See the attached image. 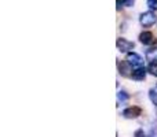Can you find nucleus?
<instances>
[{"instance_id": "obj_2", "label": "nucleus", "mask_w": 157, "mask_h": 137, "mask_svg": "<svg viewBox=\"0 0 157 137\" xmlns=\"http://www.w3.org/2000/svg\"><path fill=\"white\" fill-rule=\"evenodd\" d=\"M116 45H117V49H119L120 52H127V54H128V52H132L135 44H134L132 41L124 38V37H120V38H117Z\"/></svg>"}, {"instance_id": "obj_16", "label": "nucleus", "mask_w": 157, "mask_h": 137, "mask_svg": "<svg viewBox=\"0 0 157 137\" xmlns=\"http://www.w3.org/2000/svg\"><path fill=\"white\" fill-rule=\"evenodd\" d=\"M156 89H157V85H156Z\"/></svg>"}, {"instance_id": "obj_5", "label": "nucleus", "mask_w": 157, "mask_h": 137, "mask_svg": "<svg viewBox=\"0 0 157 137\" xmlns=\"http://www.w3.org/2000/svg\"><path fill=\"white\" fill-rule=\"evenodd\" d=\"M117 67H119V73L123 75V77H127V78H131V75H132V71L134 70H131L132 66L130 65V63L127 62V60H121V62L117 63Z\"/></svg>"}, {"instance_id": "obj_12", "label": "nucleus", "mask_w": 157, "mask_h": 137, "mask_svg": "<svg viewBox=\"0 0 157 137\" xmlns=\"http://www.w3.org/2000/svg\"><path fill=\"white\" fill-rule=\"evenodd\" d=\"M147 7H149L150 10L157 11V0H147Z\"/></svg>"}, {"instance_id": "obj_11", "label": "nucleus", "mask_w": 157, "mask_h": 137, "mask_svg": "<svg viewBox=\"0 0 157 137\" xmlns=\"http://www.w3.org/2000/svg\"><path fill=\"white\" fill-rule=\"evenodd\" d=\"M149 99L155 106H157V89H150L149 91Z\"/></svg>"}, {"instance_id": "obj_9", "label": "nucleus", "mask_w": 157, "mask_h": 137, "mask_svg": "<svg viewBox=\"0 0 157 137\" xmlns=\"http://www.w3.org/2000/svg\"><path fill=\"white\" fill-rule=\"evenodd\" d=\"M128 99H130V95H128L127 92L119 91V93H117V100H119V103H125V102H128Z\"/></svg>"}, {"instance_id": "obj_10", "label": "nucleus", "mask_w": 157, "mask_h": 137, "mask_svg": "<svg viewBox=\"0 0 157 137\" xmlns=\"http://www.w3.org/2000/svg\"><path fill=\"white\" fill-rule=\"evenodd\" d=\"M147 73L152 74L153 77H157V62H153L147 66Z\"/></svg>"}, {"instance_id": "obj_15", "label": "nucleus", "mask_w": 157, "mask_h": 137, "mask_svg": "<svg viewBox=\"0 0 157 137\" xmlns=\"http://www.w3.org/2000/svg\"><path fill=\"white\" fill-rule=\"evenodd\" d=\"M149 137H157V130H155V129H152V132H150V135H149Z\"/></svg>"}, {"instance_id": "obj_1", "label": "nucleus", "mask_w": 157, "mask_h": 137, "mask_svg": "<svg viewBox=\"0 0 157 137\" xmlns=\"http://www.w3.org/2000/svg\"><path fill=\"white\" fill-rule=\"evenodd\" d=\"M139 23L144 27H152L157 23V15L153 11H145L139 15Z\"/></svg>"}, {"instance_id": "obj_6", "label": "nucleus", "mask_w": 157, "mask_h": 137, "mask_svg": "<svg viewBox=\"0 0 157 137\" xmlns=\"http://www.w3.org/2000/svg\"><path fill=\"white\" fill-rule=\"evenodd\" d=\"M139 41H141L144 45H153V44L156 43V37L152 32L145 30V32H142L141 34H139Z\"/></svg>"}, {"instance_id": "obj_13", "label": "nucleus", "mask_w": 157, "mask_h": 137, "mask_svg": "<svg viewBox=\"0 0 157 137\" xmlns=\"http://www.w3.org/2000/svg\"><path fill=\"white\" fill-rule=\"evenodd\" d=\"M134 137H146V133L144 132V129H136L134 132Z\"/></svg>"}, {"instance_id": "obj_7", "label": "nucleus", "mask_w": 157, "mask_h": 137, "mask_svg": "<svg viewBox=\"0 0 157 137\" xmlns=\"http://www.w3.org/2000/svg\"><path fill=\"white\" fill-rule=\"evenodd\" d=\"M146 73L147 70L142 66V67H136L135 70L132 71V75H131V78H132L134 81H144L145 77H146Z\"/></svg>"}, {"instance_id": "obj_3", "label": "nucleus", "mask_w": 157, "mask_h": 137, "mask_svg": "<svg viewBox=\"0 0 157 137\" xmlns=\"http://www.w3.org/2000/svg\"><path fill=\"white\" fill-rule=\"evenodd\" d=\"M121 114L127 119H135L142 114V108L139 106H131V107H127L125 110H123Z\"/></svg>"}, {"instance_id": "obj_8", "label": "nucleus", "mask_w": 157, "mask_h": 137, "mask_svg": "<svg viewBox=\"0 0 157 137\" xmlns=\"http://www.w3.org/2000/svg\"><path fill=\"white\" fill-rule=\"evenodd\" d=\"M145 56H146V60H149L150 63L157 62V47H152V48H149L146 51V54H145Z\"/></svg>"}, {"instance_id": "obj_4", "label": "nucleus", "mask_w": 157, "mask_h": 137, "mask_svg": "<svg viewBox=\"0 0 157 137\" xmlns=\"http://www.w3.org/2000/svg\"><path fill=\"white\" fill-rule=\"evenodd\" d=\"M125 60H127L132 67H142V66H144V59H142L141 55H138L136 52H128Z\"/></svg>"}, {"instance_id": "obj_14", "label": "nucleus", "mask_w": 157, "mask_h": 137, "mask_svg": "<svg viewBox=\"0 0 157 137\" xmlns=\"http://www.w3.org/2000/svg\"><path fill=\"white\" fill-rule=\"evenodd\" d=\"M123 4L127 5V7H134V4H135V0H123Z\"/></svg>"}]
</instances>
